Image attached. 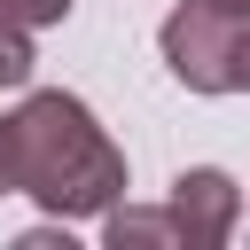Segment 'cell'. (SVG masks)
Here are the masks:
<instances>
[{
  "label": "cell",
  "instance_id": "6da1fadb",
  "mask_svg": "<svg viewBox=\"0 0 250 250\" xmlns=\"http://www.w3.org/2000/svg\"><path fill=\"white\" fill-rule=\"evenodd\" d=\"M0 164L8 188L55 219H109V203L125 195V148L78 94H23L0 117Z\"/></svg>",
  "mask_w": 250,
  "mask_h": 250
},
{
  "label": "cell",
  "instance_id": "7a4b0ae2",
  "mask_svg": "<svg viewBox=\"0 0 250 250\" xmlns=\"http://www.w3.org/2000/svg\"><path fill=\"white\" fill-rule=\"evenodd\" d=\"M164 70L188 94H242V62H250V16L219 8V0H180L156 31Z\"/></svg>",
  "mask_w": 250,
  "mask_h": 250
},
{
  "label": "cell",
  "instance_id": "3957f363",
  "mask_svg": "<svg viewBox=\"0 0 250 250\" xmlns=\"http://www.w3.org/2000/svg\"><path fill=\"white\" fill-rule=\"evenodd\" d=\"M164 219H172V242H180V250H219V242L242 227V188H234L219 164H195V172L172 180Z\"/></svg>",
  "mask_w": 250,
  "mask_h": 250
},
{
  "label": "cell",
  "instance_id": "277c9868",
  "mask_svg": "<svg viewBox=\"0 0 250 250\" xmlns=\"http://www.w3.org/2000/svg\"><path fill=\"white\" fill-rule=\"evenodd\" d=\"M31 62H39V55H31V23H16V16L0 8V86H23Z\"/></svg>",
  "mask_w": 250,
  "mask_h": 250
},
{
  "label": "cell",
  "instance_id": "5b68a950",
  "mask_svg": "<svg viewBox=\"0 0 250 250\" xmlns=\"http://www.w3.org/2000/svg\"><path fill=\"white\" fill-rule=\"evenodd\" d=\"M0 8H8L16 23H31V31H39V23H62V16H70V0H0Z\"/></svg>",
  "mask_w": 250,
  "mask_h": 250
},
{
  "label": "cell",
  "instance_id": "8992f818",
  "mask_svg": "<svg viewBox=\"0 0 250 250\" xmlns=\"http://www.w3.org/2000/svg\"><path fill=\"white\" fill-rule=\"evenodd\" d=\"M219 8H234V16H250V0H219Z\"/></svg>",
  "mask_w": 250,
  "mask_h": 250
},
{
  "label": "cell",
  "instance_id": "52a82bcc",
  "mask_svg": "<svg viewBox=\"0 0 250 250\" xmlns=\"http://www.w3.org/2000/svg\"><path fill=\"white\" fill-rule=\"evenodd\" d=\"M0 195H8V164H0Z\"/></svg>",
  "mask_w": 250,
  "mask_h": 250
},
{
  "label": "cell",
  "instance_id": "ba28073f",
  "mask_svg": "<svg viewBox=\"0 0 250 250\" xmlns=\"http://www.w3.org/2000/svg\"><path fill=\"white\" fill-rule=\"evenodd\" d=\"M242 86H250V62H242Z\"/></svg>",
  "mask_w": 250,
  "mask_h": 250
}]
</instances>
